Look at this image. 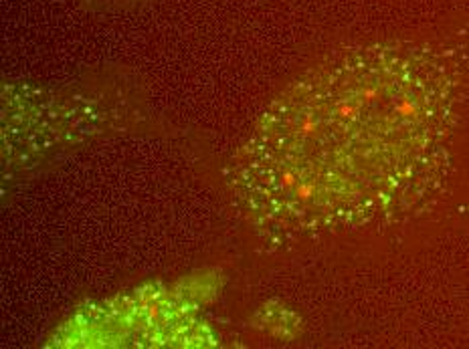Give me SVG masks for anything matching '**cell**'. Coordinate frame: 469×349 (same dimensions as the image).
<instances>
[{
	"label": "cell",
	"mask_w": 469,
	"mask_h": 349,
	"mask_svg": "<svg viewBox=\"0 0 469 349\" xmlns=\"http://www.w3.org/2000/svg\"><path fill=\"white\" fill-rule=\"evenodd\" d=\"M463 99L459 48L334 53L273 99L233 158L237 208L273 251L402 222L445 186Z\"/></svg>",
	"instance_id": "6da1fadb"
}]
</instances>
